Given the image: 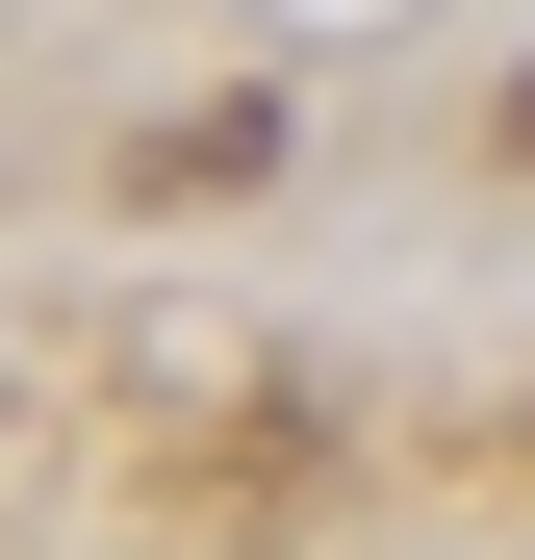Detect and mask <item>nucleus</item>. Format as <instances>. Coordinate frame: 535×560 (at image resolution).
I'll return each instance as SVG.
<instances>
[]
</instances>
